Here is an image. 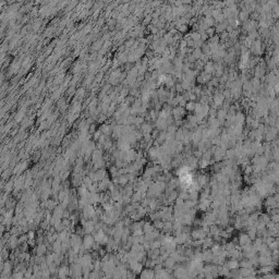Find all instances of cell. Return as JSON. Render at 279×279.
I'll use <instances>...</instances> for the list:
<instances>
[{
    "label": "cell",
    "mask_w": 279,
    "mask_h": 279,
    "mask_svg": "<svg viewBox=\"0 0 279 279\" xmlns=\"http://www.w3.org/2000/svg\"><path fill=\"white\" fill-rule=\"evenodd\" d=\"M95 238L89 236V234H86L84 239H83V249L84 250H89V249H93V246L95 245Z\"/></svg>",
    "instance_id": "cell-1"
},
{
    "label": "cell",
    "mask_w": 279,
    "mask_h": 279,
    "mask_svg": "<svg viewBox=\"0 0 279 279\" xmlns=\"http://www.w3.org/2000/svg\"><path fill=\"white\" fill-rule=\"evenodd\" d=\"M156 274L152 268H145L140 274V279H155Z\"/></svg>",
    "instance_id": "cell-2"
},
{
    "label": "cell",
    "mask_w": 279,
    "mask_h": 279,
    "mask_svg": "<svg viewBox=\"0 0 279 279\" xmlns=\"http://www.w3.org/2000/svg\"><path fill=\"white\" fill-rule=\"evenodd\" d=\"M92 159H93L94 163H97L99 160L104 159L103 158V152L100 150H95L92 153Z\"/></svg>",
    "instance_id": "cell-3"
},
{
    "label": "cell",
    "mask_w": 279,
    "mask_h": 279,
    "mask_svg": "<svg viewBox=\"0 0 279 279\" xmlns=\"http://www.w3.org/2000/svg\"><path fill=\"white\" fill-rule=\"evenodd\" d=\"M12 269V264H11V261H5L3 265H2V270H3V274L5 275H9Z\"/></svg>",
    "instance_id": "cell-4"
},
{
    "label": "cell",
    "mask_w": 279,
    "mask_h": 279,
    "mask_svg": "<svg viewBox=\"0 0 279 279\" xmlns=\"http://www.w3.org/2000/svg\"><path fill=\"white\" fill-rule=\"evenodd\" d=\"M47 251V246L44 244V243H41V244H38V246H37L36 249V253H37V256H43L44 254L46 253Z\"/></svg>",
    "instance_id": "cell-5"
},
{
    "label": "cell",
    "mask_w": 279,
    "mask_h": 279,
    "mask_svg": "<svg viewBox=\"0 0 279 279\" xmlns=\"http://www.w3.org/2000/svg\"><path fill=\"white\" fill-rule=\"evenodd\" d=\"M112 128H111V125H109V124H105V125H103L102 127V133H103L104 135H109L110 133H111V131H112Z\"/></svg>",
    "instance_id": "cell-6"
},
{
    "label": "cell",
    "mask_w": 279,
    "mask_h": 279,
    "mask_svg": "<svg viewBox=\"0 0 279 279\" xmlns=\"http://www.w3.org/2000/svg\"><path fill=\"white\" fill-rule=\"evenodd\" d=\"M142 131H143V133L147 134V133H150V131H152V127H150V124L144 123L143 125H142Z\"/></svg>",
    "instance_id": "cell-7"
},
{
    "label": "cell",
    "mask_w": 279,
    "mask_h": 279,
    "mask_svg": "<svg viewBox=\"0 0 279 279\" xmlns=\"http://www.w3.org/2000/svg\"><path fill=\"white\" fill-rule=\"evenodd\" d=\"M239 266V263L237 261H230L228 263V268L229 269H236Z\"/></svg>",
    "instance_id": "cell-8"
},
{
    "label": "cell",
    "mask_w": 279,
    "mask_h": 279,
    "mask_svg": "<svg viewBox=\"0 0 279 279\" xmlns=\"http://www.w3.org/2000/svg\"><path fill=\"white\" fill-rule=\"evenodd\" d=\"M27 239L28 240H35V232L33 230L28 231V233H27Z\"/></svg>",
    "instance_id": "cell-9"
},
{
    "label": "cell",
    "mask_w": 279,
    "mask_h": 279,
    "mask_svg": "<svg viewBox=\"0 0 279 279\" xmlns=\"http://www.w3.org/2000/svg\"><path fill=\"white\" fill-rule=\"evenodd\" d=\"M133 43H134V41H133V39H131V41H127V45H125V47H127V48H130V47H132V46H133Z\"/></svg>",
    "instance_id": "cell-10"
}]
</instances>
